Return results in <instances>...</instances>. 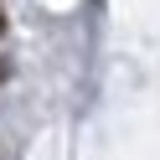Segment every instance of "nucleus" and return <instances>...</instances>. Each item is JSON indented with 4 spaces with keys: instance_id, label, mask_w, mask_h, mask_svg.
Listing matches in <instances>:
<instances>
[{
    "instance_id": "f257e3e1",
    "label": "nucleus",
    "mask_w": 160,
    "mask_h": 160,
    "mask_svg": "<svg viewBox=\"0 0 160 160\" xmlns=\"http://www.w3.org/2000/svg\"><path fill=\"white\" fill-rule=\"evenodd\" d=\"M0 26H5V11H0Z\"/></svg>"
}]
</instances>
